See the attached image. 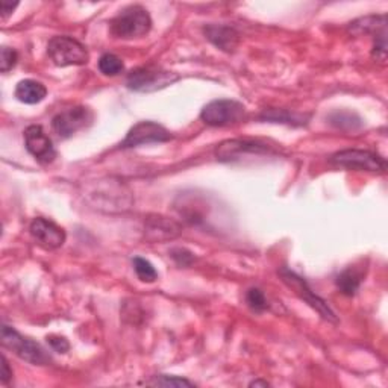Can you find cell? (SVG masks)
<instances>
[{
	"label": "cell",
	"instance_id": "16",
	"mask_svg": "<svg viewBox=\"0 0 388 388\" xmlns=\"http://www.w3.org/2000/svg\"><path fill=\"white\" fill-rule=\"evenodd\" d=\"M387 29V17L385 16H369L350 23L349 32L352 35H362V34H373L376 35L381 31Z\"/></svg>",
	"mask_w": 388,
	"mask_h": 388
},
{
	"label": "cell",
	"instance_id": "12",
	"mask_svg": "<svg viewBox=\"0 0 388 388\" xmlns=\"http://www.w3.org/2000/svg\"><path fill=\"white\" fill-rule=\"evenodd\" d=\"M31 235L36 241V245L47 249L55 250L66 242V233L63 228H59L56 223L47 220V218L39 217L31 223Z\"/></svg>",
	"mask_w": 388,
	"mask_h": 388
},
{
	"label": "cell",
	"instance_id": "7",
	"mask_svg": "<svg viewBox=\"0 0 388 388\" xmlns=\"http://www.w3.org/2000/svg\"><path fill=\"white\" fill-rule=\"evenodd\" d=\"M275 150L264 143L253 140H228L218 146L215 150L217 160L220 163H235L245 158L273 155Z\"/></svg>",
	"mask_w": 388,
	"mask_h": 388
},
{
	"label": "cell",
	"instance_id": "5",
	"mask_svg": "<svg viewBox=\"0 0 388 388\" xmlns=\"http://www.w3.org/2000/svg\"><path fill=\"white\" fill-rule=\"evenodd\" d=\"M245 114L246 108L242 103L230 99H220L213 101L206 105L202 109L200 118L203 120L205 125L222 128L240 123V121L245 118Z\"/></svg>",
	"mask_w": 388,
	"mask_h": 388
},
{
	"label": "cell",
	"instance_id": "23",
	"mask_svg": "<svg viewBox=\"0 0 388 388\" xmlns=\"http://www.w3.org/2000/svg\"><path fill=\"white\" fill-rule=\"evenodd\" d=\"M149 385H155V387H194L193 382H190L188 379L179 378V376H168V374H158L153 376V379L148 382Z\"/></svg>",
	"mask_w": 388,
	"mask_h": 388
},
{
	"label": "cell",
	"instance_id": "22",
	"mask_svg": "<svg viewBox=\"0 0 388 388\" xmlns=\"http://www.w3.org/2000/svg\"><path fill=\"white\" fill-rule=\"evenodd\" d=\"M246 302L253 312H262L269 308V303L260 288H250L246 293Z\"/></svg>",
	"mask_w": 388,
	"mask_h": 388
},
{
	"label": "cell",
	"instance_id": "14",
	"mask_svg": "<svg viewBox=\"0 0 388 388\" xmlns=\"http://www.w3.org/2000/svg\"><path fill=\"white\" fill-rule=\"evenodd\" d=\"M203 32L206 39L225 52H234L240 40L238 32L225 24H208L203 28Z\"/></svg>",
	"mask_w": 388,
	"mask_h": 388
},
{
	"label": "cell",
	"instance_id": "15",
	"mask_svg": "<svg viewBox=\"0 0 388 388\" xmlns=\"http://www.w3.org/2000/svg\"><path fill=\"white\" fill-rule=\"evenodd\" d=\"M47 94V90L44 85L39 81L34 79H24L20 81L16 87V97L26 105H35L44 101V97Z\"/></svg>",
	"mask_w": 388,
	"mask_h": 388
},
{
	"label": "cell",
	"instance_id": "2",
	"mask_svg": "<svg viewBox=\"0 0 388 388\" xmlns=\"http://www.w3.org/2000/svg\"><path fill=\"white\" fill-rule=\"evenodd\" d=\"M179 81V75L173 71L164 70L158 66H143L138 68H133L128 78L126 85L129 90L138 93H153L158 90L167 88Z\"/></svg>",
	"mask_w": 388,
	"mask_h": 388
},
{
	"label": "cell",
	"instance_id": "9",
	"mask_svg": "<svg viewBox=\"0 0 388 388\" xmlns=\"http://www.w3.org/2000/svg\"><path fill=\"white\" fill-rule=\"evenodd\" d=\"M93 123V113L87 106H73L64 109L52 118V129L59 138H70L76 132Z\"/></svg>",
	"mask_w": 388,
	"mask_h": 388
},
{
	"label": "cell",
	"instance_id": "1",
	"mask_svg": "<svg viewBox=\"0 0 388 388\" xmlns=\"http://www.w3.org/2000/svg\"><path fill=\"white\" fill-rule=\"evenodd\" d=\"M152 19L149 11L141 5H131L121 9L109 23V32L114 39L133 40L149 34Z\"/></svg>",
	"mask_w": 388,
	"mask_h": 388
},
{
	"label": "cell",
	"instance_id": "13",
	"mask_svg": "<svg viewBox=\"0 0 388 388\" xmlns=\"http://www.w3.org/2000/svg\"><path fill=\"white\" fill-rule=\"evenodd\" d=\"M146 240L152 242H163L175 240L180 235L182 229L179 223L164 215H149L144 223Z\"/></svg>",
	"mask_w": 388,
	"mask_h": 388
},
{
	"label": "cell",
	"instance_id": "3",
	"mask_svg": "<svg viewBox=\"0 0 388 388\" xmlns=\"http://www.w3.org/2000/svg\"><path fill=\"white\" fill-rule=\"evenodd\" d=\"M2 344L11 352H14L20 359L31 362L34 366H47L48 362H52L51 355L39 343L34 342V340L24 338L6 325L2 326Z\"/></svg>",
	"mask_w": 388,
	"mask_h": 388
},
{
	"label": "cell",
	"instance_id": "27",
	"mask_svg": "<svg viewBox=\"0 0 388 388\" xmlns=\"http://www.w3.org/2000/svg\"><path fill=\"white\" fill-rule=\"evenodd\" d=\"M11 378H12V370L9 369V364L4 355L2 357V376H0V381H2L4 384H8Z\"/></svg>",
	"mask_w": 388,
	"mask_h": 388
},
{
	"label": "cell",
	"instance_id": "24",
	"mask_svg": "<svg viewBox=\"0 0 388 388\" xmlns=\"http://www.w3.org/2000/svg\"><path fill=\"white\" fill-rule=\"evenodd\" d=\"M17 59H19V55L14 48L4 46L2 53H0V70H2V73H8L9 70L14 68L17 64Z\"/></svg>",
	"mask_w": 388,
	"mask_h": 388
},
{
	"label": "cell",
	"instance_id": "17",
	"mask_svg": "<svg viewBox=\"0 0 388 388\" xmlns=\"http://www.w3.org/2000/svg\"><path fill=\"white\" fill-rule=\"evenodd\" d=\"M361 281H362V273L358 272L355 267H349V269L343 270L337 276V287L338 290L342 291L344 296H355L357 291L361 287Z\"/></svg>",
	"mask_w": 388,
	"mask_h": 388
},
{
	"label": "cell",
	"instance_id": "11",
	"mask_svg": "<svg viewBox=\"0 0 388 388\" xmlns=\"http://www.w3.org/2000/svg\"><path fill=\"white\" fill-rule=\"evenodd\" d=\"M24 144H26L28 152L40 164H51L55 161L56 150L53 143L41 126L32 125L24 131Z\"/></svg>",
	"mask_w": 388,
	"mask_h": 388
},
{
	"label": "cell",
	"instance_id": "20",
	"mask_svg": "<svg viewBox=\"0 0 388 388\" xmlns=\"http://www.w3.org/2000/svg\"><path fill=\"white\" fill-rule=\"evenodd\" d=\"M99 70L105 76H117L125 70V64L117 55L105 53L99 59Z\"/></svg>",
	"mask_w": 388,
	"mask_h": 388
},
{
	"label": "cell",
	"instance_id": "4",
	"mask_svg": "<svg viewBox=\"0 0 388 388\" xmlns=\"http://www.w3.org/2000/svg\"><path fill=\"white\" fill-rule=\"evenodd\" d=\"M47 53L58 67L83 66L90 58L87 47L67 35L53 36L47 44Z\"/></svg>",
	"mask_w": 388,
	"mask_h": 388
},
{
	"label": "cell",
	"instance_id": "21",
	"mask_svg": "<svg viewBox=\"0 0 388 388\" xmlns=\"http://www.w3.org/2000/svg\"><path fill=\"white\" fill-rule=\"evenodd\" d=\"M133 270H136L140 281L143 282H155L158 279V272L155 270V267L144 258H133Z\"/></svg>",
	"mask_w": 388,
	"mask_h": 388
},
{
	"label": "cell",
	"instance_id": "25",
	"mask_svg": "<svg viewBox=\"0 0 388 388\" xmlns=\"http://www.w3.org/2000/svg\"><path fill=\"white\" fill-rule=\"evenodd\" d=\"M170 255H172V258L175 260V262L180 267H188L193 264L194 261V255L187 250V249H182V247H176V249H172V252H170Z\"/></svg>",
	"mask_w": 388,
	"mask_h": 388
},
{
	"label": "cell",
	"instance_id": "8",
	"mask_svg": "<svg viewBox=\"0 0 388 388\" xmlns=\"http://www.w3.org/2000/svg\"><path fill=\"white\" fill-rule=\"evenodd\" d=\"M279 275H281L282 277V281L291 288V290H295V293L302 299V300H305L308 305L311 308H314L315 311H317L322 317L327 322H332V323H337L338 319H337V315L335 312L327 307V303L319 297L317 295L314 293V291L311 290V287L308 285V282L305 281V279L300 277L299 275H296L295 272H291L288 269H281L279 270Z\"/></svg>",
	"mask_w": 388,
	"mask_h": 388
},
{
	"label": "cell",
	"instance_id": "19",
	"mask_svg": "<svg viewBox=\"0 0 388 388\" xmlns=\"http://www.w3.org/2000/svg\"><path fill=\"white\" fill-rule=\"evenodd\" d=\"M327 118H330V123L338 129L355 131L362 126V120L350 111H334Z\"/></svg>",
	"mask_w": 388,
	"mask_h": 388
},
{
	"label": "cell",
	"instance_id": "10",
	"mask_svg": "<svg viewBox=\"0 0 388 388\" xmlns=\"http://www.w3.org/2000/svg\"><path fill=\"white\" fill-rule=\"evenodd\" d=\"M170 133L163 125H158L155 121H140L128 132L126 138L120 146L123 149L138 148L143 144H153V143H165L172 140Z\"/></svg>",
	"mask_w": 388,
	"mask_h": 388
},
{
	"label": "cell",
	"instance_id": "6",
	"mask_svg": "<svg viewBox=\"0 0 388 388\" xmlns=\"http://www.w3.org/2000/svg\"><path fill=\"white\" fill-rule=\"evenodd\" d=\"M330 161L331 164L338 167H344L350 170H364V172L384 173L387 170V163L384 158L370 150H358V149L342 150V152L334 153Z\"/></svg>",
	"mask_w": 388,
	"mask_h": 388
},
{
	"label": "cell",
	"instance_id": "29",
	"mask_svg": "<svg viewBox=\"0 0 388 388\" xmlns=\"http://www.w3.org/2000/svg\"><path fill=\"white\" fill-rule=\"evenodd\" d=\"M269 387V384H267L265 381H255V382H252L250 384V387Z\"/></svg>",
	"mask_w": 388,
	"mask_h": 388
},
{
	"label": "cell",
	"instance_id": "28",
	"mask_svg": "<svg viewBox=\"0 0 388 388\" xmlns=\"http://www.w3.org/2000/svg\"><path fill=\"white\" fill-rule=\"evenodd\" d=\"M17 6H19V4H9V2H6V0L5 2H2V19L6 20L8 16H11L12 11H14Z\"/></svg>",
	"mask_w": 388,
	"mask_h": 388
},
{
	"label": "cell",
	"instance_id": "18",
	"mask_svg": "<svg viewBox=\"0 0 388 388\" xmlns=\"http://www.w3.org/2000/svg\"><path fill=\"white\" fill-rule=\"evenodd\" d=\"M260 118L265 121H272V123H287V125H297V126L305 125V117L291 114L285 111V109H269V111H264Z\"/></svg>",
	"mask_w": 388,
	"mask_h": 388
},
{
	"label": "cell",
	"instance_id": "26",
	"mask_svg": "<svg viewBox=\"0 0 388 388\" xmlns=\"http://www.w3.org/2000/svg\"><path fill=\"white\" fill-rule=\"evenodd\" d=\"M47 343L51 344V347L55 352H59V354H66V352L70 349V344L64 337H56V335H51L47 337Z\"/></svg>",
	"mask_w": 388,
	"mask_h": 388
}]
</instances>
